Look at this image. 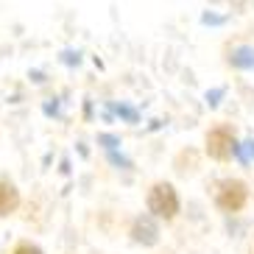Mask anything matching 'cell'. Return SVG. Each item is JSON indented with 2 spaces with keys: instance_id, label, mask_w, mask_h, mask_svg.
<instances>
[{
  "instance_id": "6da1fadb",
  "label": "cell",
  "mask_w": 254,
  "mask_h": 254,
  "mask_svg": "<svg viewBox=\"0 0 254 254\" xmlns=\"http://www.w3.org/2000/svg\"><path fill=\"white\" fill-rule=\"evenodd\" d=\"M148 209L159 218H173L179 212V198L171 185H157L148 195Z\"/></svg>"
},
{
  "instance_id": "7a4b0ae2",
  "label": "cell",
  "mask_w": 254,
  "mask_h": 254,
  "mask_svg": "<svg viewBox=\"0 0 254 254\" xmlns=\"http://www.w3.org/2000/svg\"><path fill=\"white\" fill-rule=\"evenodd\" d=\"M246 201V187L243 182H224L221 185V193H218V207L221 209H240Z\"/></svg>"
},
{
  "instance_id": "3957f363",
  "label": "cell",
  "mask_w": 254,
  "mask_h": 254,
  "mask_svg": "<svg viewBox=\"0 0 254 254\" xmlns=\"http://www.w3.org/2000/svg\"><path fill=\"white\" fill-rule=\"evenodd\" d=\"M207 151H209V157L226 159L232 151H235L232 134L226 131V128H215V131H209V134H207Z\"/></svg>"
},
{
  "instance_id": "277c9868",
  "label": "cell",
  "mask_w": 254,
  "mask_h": 254,
  "mask_svg": "<svg viewBox=\"0 0 254 254\" xmlns=\"http://www.w3.org/2000/svg\"><path fill=\"white\" fill-rule=\"evenodd\" d=\"M131 235H134V240H140V243H145V246L157 243V226H154L151 218H137Z\"/></svg>"
},
{
  "instance_id": "5b68a950",
  "label": "cell",
  "mask_w": 254,
  "mask_h": 254,
  "mask_svg": "<svg viewBox=\"0 0 254 254\" xmlns=\"http://www.w3.org/2000/svg\"><path fill=\"white\" fill-rule=\"evenodd\" d=\"M17 204H20V193H17V187L8 185V182H0V215L14 212Z\"/></svg>"
},
{
  "instance_id": "8992f818",
  "label": "cell",
  "mask_w": 254,
  "mask_h": 254,
  "mask_svg": "<svg viewBox=\"0 0 254 254\" xmlns=\"http://www.w3.org/2000/svg\"><path fill=\"white\" fill-rule=\"evenodd\" d=\"M232 64H235V67H254V48H235V51H232Z\"/></svg>"
},
{
  "instance_id": "52a82bcc",
  "label": "cell",
  "mask_w": 254,
  "mask_h": 254,
  "mask_svg": "<svg viewBox=\"0 0 254 254\" xmlns=\"http://www.w3.org/2000/svg\"><path fill=\"white\" fill-rule=\"evenodd\" d=\"M14 254H42V249L31 246V243H20V246L14 249Z\"/></svg>"
}]
</instances>
